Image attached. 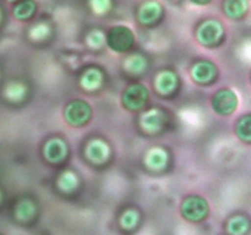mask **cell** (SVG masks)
I'll return each instance as SVG.
<instances>
[{
	"label": "cell",
	"mask_w": 251,
	"mask_h": 235,
	"mask_svg": "<svg viewBox=\"0 0 251 235\" xmlns=\"http://www.w3.org/2000/svg\"><path fill=\"white\" fill-rule=\"evenodd\" d=\"M181 212L186 219L191 222H199L207 215L208 203L205 198L200 196H190L183 201Z\"/></svg>",
	"instance_id": "6da1fadb"
},
{
	"label": "cell",
	"mask_w": 251,
	"mask_h": 235,
	"mask_svg": "<svg viewBox=\"0 0 251 235\" xmlns=\"http://www.w3.org/2000/svg\"><path fill=\"white\" fill-rule=\"evenodd\" d=\"M134 34L131 29L125 26L113 27L107 36V43L113 50L125 51L134 43Z\"/></svg>",
	"instance_id": "7a4b0ae2"
},
{
	"label": "cell",
	"mask_w": 251,
	"mask_h": 235,
	"mask_svg": "<svg viewBox=\"0 0 251 235\" xmlns=\"http://www.w3.org/2000/svg\"><path fill=\"white\" fill-rule=\"evenodd\" d=\"M212 107L220 115H229L235 112L238 107V98L233 91H218L212 99Z\"/></svg>",
	"instance_id": "3957f363"
},
{
	"label": "cell",
	"mask_w": 251,
	"mask_h": 235,
	"mask_svg": "<svg viewBox=\"0 0 251 235\" xmlns=\"http://www.w3.org/2000/svg\"><path fill=\"white\" fill-rule=\"evenodd\" d=\"M91 117V107L82 100H74L65 109V119L73 126H80L88 121Z\"/></svg>",
	"instance_id": "277c9868"
},
{
	"label": "cell",
	"mask_w": 251,
	"mask_h": 235,
	"mask_svg": "<svg viewBox=\"0 0 251 235\" xmlns=\"http://www.w3.org/2000/svg\"><path fill=\"white\" fill-rule=\"evenodd\" d=\"M147 98H149V92L145 86L132 85L125 91L123 95V103L127 109L139 110L146 104Z\"/></svg>",
	"instance_id": "5b68a950"
},
{
	"label": "cell",
	"mask_w": 251,
	"mask_h": 235,
	"mask_svg": "<svg viewBox=\"0 0 251 235\" xmlns=\"http://www.w3.org/2000/svg\"><path fill=\"white\" fill-rule=\"evenodd\" d=\"M222 33V26L217 21L211 20V21H206L205 24H201L198 31V38L202 44L211 46V44L220 41Z\"/></svg>",
	"instance_id": "8992f818"
},
{
	"label": "cell",
	"mask_w": 251,
	"mask_h": 235,
	"mask_svg": "<svg viewBox=\"0 0 251 235\" xmlns=\"http://www.w3.org/2000/svg\"><path fill=\"white\" fill-rule=\"evenodd\" d=\"M68 154V147L65 142L59 139H53L47 142L44 147V156L51 163H58L63 161Z\"/></svg>",
	"instance_id": "52a82bcc"
},
{
	"label": "cell",
	"mask_w": 251,
	"mask_h": 235,
	"mask_svg": "<svg viewBox=\"0 0 251 235\" xmlns=\"http://www.w3.org/2000/svg\"><path fill=\"white\" fill-rule=\"evenodd\" d=\"M216 73H217V69L212 63H208V61L198 63L191 70L193 78L199 83L210 82L216 77Z\"/></svg>",
	"instance_id": "ba28073f"
},
{
	"label": "cell",
	"mask_w": 251,
	"mask_h": 235,
	"mask_svg": "<svg viewBox=\"0 0 251 235\" xmlns=\"http://www.w3.org/2000/svg\"><path fill=\"white\" fill-rule=\"evenodd\" d=\"M164 121V115L159 110H150L142 117L141 125L146 131L156 132L161 129L162 124Z\"/></svg>",
	"instance_id": "9c48e42d"
},
{
	"label": "cell",
	"mask_w": 251,
	"mask_h": 235,
	"mask_svg": "<svg viewBox=\"0 0 251 235\" xmlns=\"http://www.w3.org/2000/svg\"><path fill=\"white\" fill-rule=\"evenodd\" d=\"M86 153H87V157L91 161L103 162L108 157L109 149H108V146L104 142L100 141V140H95V141L88 144Z\"/></svg>",
	"instance_id": "30bf717a"
},
{
	"label": "cell",
	"mask_w": 251,
	"mask_h": 235,
	"mask_svg": "<svg viewBox=\"0 0 251 235\" xmlns=\"http://www.w3.org/2000/svg\"><path fill=\"white\" fill-rule=\"evenodd\" d=\"M176 86V76L171 71H164V72L159 73L156 81V87L158 92L167 94V93L172 92Z\"/></svg>",
	"instance_id": "8fae6325"
},
{
	"label": "cell",
	"mask_w": 251,
	"mask_h": 235,
	"mask_svg": "<svg viewBox=\"0 0 251 235\" xmlns=\"http://www.w3.org/2000/svg\"><path fill=\"white\" fill-rule=\"evenodd\" d=\"M161 15V6L157 2H146L139 12V19L142 24H152Z\"/></svg>",
	"instance_id": "7c38bea8"
},
{
	"label": "cell",
	"mask_w": 251,
	"mask_h": 235,
	"mask_svg": "<svg viewBox=\"0 0 251 235\" xmlns=\"http://www.w3.org/2000/svg\"><path fill=\"white\" fill-rule=\"evenodd\" d=\"M167 154L163 149L153 148L147 153L146 164L152 169H161L167 163Z\"/></svg>",
	"instance_id": "4fadbf2b"
},
{
	"label": "cell",
	"mask_w": 251,
	"mask_h": 235,
	"mask_svg": "<svg viewBox=\"0 0 251 235\" xmlns=\"http://www.w3.org/2000/svg\"><path fill=\"white\" fill-rule=\"evenodd\" d=\"M102 83V73L97 69H90L86 71L81 80V85L87 90H96Z\"/></svg>",
	"instance_id": "5bb4252c"
},
{
	"label": "cell",
	"mask_w": 251,
	"mask_h": 235,
	"mask_svg": "<svg viewBox=\"0 0 251 235\" xmlns=\"http://www.w3.org/2000/svg\"><path fill=\"white\" fill-rule=\"evenodd\" d=\"M226 12L230 17H240L247 11V2L243 0H229L225 5Z\"/></svg>",
	"instance_id": "9a60e30c"
},
{
	"label": "cell",
	"mask_w": 251,
	"mask_h": 235,
	"mask_svg": "<svg viewBox=\"0 0 251 235\" xmlns=\"http://www.w3.org/2000/svg\"><path fill=\"white\" fill-rule=\"evenodd\" d=\"M237 134L239 136V139H242L243 141L250 142L251 139V122H250V117L247 115L243 119L239 120L237 125Z\"/></svg>",
	"instance_id": "2e32d148"
},
{
	"label": "cell",
	"mask_w": 251,
	"mask_h": 235,
	"mask_svg": "<svg viewBox=\"0 0 251 235\" xmlns=\"http://www.w3.org/2000/svg\"><path fill=\"white\" fill-rule=\"evenodd\" d=\"M248 229V220L243 217H234L230 219L228 230L233 235H242L247 232Z\"/></svg>",
	"instance_id": "e0dca14e"
},
{
	"label": "cell",
	"mask_w": 251,
	"mask_h": 235,
	"mask_svg": "<svg viewBox=\"0 0 251 235\" xmlns=\"http://www.w3.org/2000/svg\"><path fill=\"white\" fill-rule=\"evenodd\" d=\"M145 66H146V61L142 56L140 55H132L125 63V68L130 72H141L142 70H145Z\"/></svg>",
	"instance_id": "ac0fdd59"
},
{
	"label": "cell",
	"mask_w": 251,
	"mask_h": 235,
	"mask_svg": "<svg viewBox=\"0 0 251 235\" xmlns=\"http://www.w3.org/2000/svg\"><path fill=\"white\" fill-rule=\"evenodd\" d=\"M34 7H36V5H34V2L32 1L21 2V4H19L16 7H15L14 15L17 17V19H21V20L27 19V17H29L32 14H33Z\"/></svg>",
	"instance_id": "d6986e66"
},
{
	"label": "cell",
	"mask_w": 251,
	"mask_h": 235,
	"mask_svg": "<svg viewBox=\"0 0 251 235\" xmlns=\"http://www.w3.org/2000/svg\"><path fill=\"white\" fill-rule=\"evenodd\" d=\"M76 184H77V180H76V176L73 173H64L59 179V185L63 190H73Z\"/></svg>",
	"instance_id": "ffe728a7"
},
{
	"label": "cell",
	"mask_w": 251,
	"mask_h": 235,
	"mask_svg": "<svg viewBox=\"0 0 251 235\" xmlns=\"http://www.w3.org/2000/svg\"><path fill=\"white\" fill-rule=\"evenodd\" d=\"M34 212L33 203L29 202V201H24V202L20 203L19 208H17V214L21 219H26L29 218Z\"/></svg>",
	"instance_id": "44dd1931"
},
{
	"label": "cell",
	"mask_w": 251,
	"mask_h": 235,
	"mask_svg": "<svg viewBox=\"0 0 251 235\" xmlns=\"http://www.w3.org/2000/svg\"><path fill=\"white\" fill-rule=\"evenodd\" d=\"M137 222V213L135 211H127L122 218V224L125 228H132L135 227Z\"/></svg>",
	"instance_id": "7402d4cb"
},
{
	"label": "cell",
	"mask_w": 251,
	"mask_h": 235,
	"mask_svg": "<svg viewBox=\"0 0 251 235\" xmlns=\"http://www.w3.org/2000/svg\"><path fill=\"white\" fill-rule=\"evenodd\" d=\"M88 43H90L91 47L93 48H98V47L102 46L103 43V36L100 33V32H93L88 36Z\"/></svg>",
	"instance_id": "603a6c76"
},
{
	"label": "cell",
	"mask_w": 251,
	"mask_h": 235,
	"mask_svg": "<svg viewBox=\"0 0 251 235\" xmlns=\"http://www.w3.org/2000/svg\"><path fill=\"white\" fill-rule=\"evenodd\" d=\"M92 5H93V7H95L96 11L103 12L108 9V6H109V2L108 1H95V2H92Z\"/></svg>",
	"instance_id": "cb8c5ba5"
},
{
	"label": "cell",
	"mask_w": 251,
	"mask_h": 235,
	"mask_svg": "<svg viewBox=\"0 0 251 235\" xmlns=\"http://www.w3.org/2000/svg\"><path fill=\"white\" fill-rule=\"evenodd\" d=\"M0 200H1V193H0Z\"/></svg>",
	"instance_id": "d4e9b609"
},
{
	"label": "cell",
	"mask_w": 251,
	"mask_h": 235,
	"mask_svg": "<svg viewBox=\"0 0 251 235\" xmlns=\"http://www.w3.org/2000/svg\"><path fill=\"white\" fill-rule=\"evenodd\" d=\"M0 235H1V234H0Z\"/></svg>",
	"instance_id": "484cf974"
}]
</instances>
